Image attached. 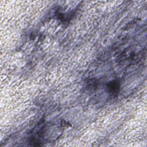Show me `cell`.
Masks as SVG:
<instances>
[{
  "label": "cell",
  "mask_w": 147,
  "mask_h": 147,
  "mask_svg": "<svg viewBox=\"0 0 147 147\" xmlns=\"http://www.w3.org/2000/svg\"><path fill=\"white\" fill-rule=\"evenodd\" d=\"M107 88L109 89V91L113 94H115L118 92L119 84V83L115 80L112 81L110 82L107 86Z\"/></svg>",
  "instance_id": "6da1fadb"
}]
</instances>
